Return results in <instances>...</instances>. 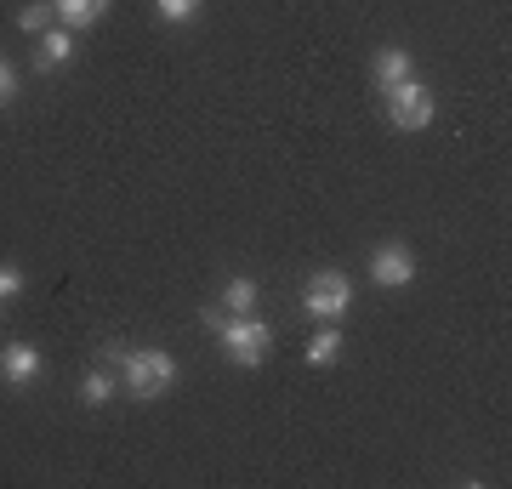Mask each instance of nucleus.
Listing matches in <instances>:
<instances>
[{"label": "nucleus", "mask_w": 512, "mask_h": 489, "mask_svg": "<svg viewBox=\"0 0 512 489\" xmlns=\"http://www.w3.org/2000/svg\"><path fill=\"white\" fill-rule=\"evenodd\" d=\"M109 359L120 364V387L131 399H165L177 387V359L165 347H109Z\"/></svg>", "instance_id": "nucleus-1"}, {"label": "nucleus", "mask_w": 512, "mask_h": 489, "mask_svg": "<svg viewBox=\"0 0 512 489\" xmlns=\"http://www.w3.org/2000/svg\"><path fill=\"white\" fill-rule=\"evenodd\" d=\"M211 336H217V347L239 364V370H256V364L268 359V347H274V325L256 319V313H222Z\"/></svg>", "instance_id": "nucleus-2"}, {"label": "nucleus", "mask_w": 512, "mask_h": 489, "mask_svg": "<svg viewBox=\"0 0 512 489\" xmlns=\"http://www.w3.org/2000/svg\"><path fill=\"white\" fill-rule=\"evenodd\" d=\"M353 308V279L342 268H319L308 273V285H302V313L319 319V325H336V319H348Z\"/></svg>", "instance_id": "nucleus-3"}, {"label": "nucleus", "mask_w": 512, "mask_h": 489, "mask_svg": "<svg viewBox=\"0 0 512 489\" xmlns=\"http://www.w3.org/2000/svg\"><path fill=\"white\" fill-rule=\"evenodd\" d=\"M382 103H387V120L399 131H427L433 126V91L421 86V80H404V86L382 91Z\"/></svg>", "instance_id": "nucleus-4"}, {"label": "nucleus", "mask_w": 512, "mask_h": 489, "mask_svg": "<svg viewBox=\"0 0 512 489\" xmlns=\"http://www.w3.org/2000/svg\"><path fill=\"white\" fill-rule=\"evenodd\" d=\"M370 285H376V290L416 285V251H410V245H399V239L376 245V256H370Z\"/></svg>", "instance_id": "nucleus-5"}, {"label": "nucleus", "mask_w": 512, "mask_h": 489, "mask_svg": "<svg viewBox=\"0 0 512 489\" xmlns=\"http://www.w3.org/2000/svg\"><path fill=\"white\" fill-rule=\"evenodd\" d=\"M40 370H46V359H40L35 342H6L0 347V381H6V387H35Z\"/></svg>", "instance_id": "nucleus-6"}, {"label": "nucleus", "mask_w": 512, "mask_h": 489, "mask_svg": "<svg viewBox=\"0 0 512 489\" xmlns=\"http://www.w3.org/2000/svg\"><path fill=\"white\" fill-rule=\"evenodd\" d=\"M370 80H376V91H393V86H404V80H416L410 46H382V52L370 57Z\"/></svg>", "instance_id": "nucleus-7"}, {"label": "nucleus", "mask_w": 512, "mask_h": 489, "mask_svg": "<svg viewBox=\"0 0 512 489\" xmlns=\"http://www.w3.org/2000/svg\"><path fill=\"white\" fill-rule=\"evenodd\" d=\"M69 57H74V29H46V35H35V69L40 74H57V69H69Z\"/></svg>", "instance_id": "nucleus-8"}, {"label": "nucleus", "mask_w": 512, "mask_h": 489, "mask_svg": "<svg viewBox=\"0 0 512 489\" xmlns=\"http://www.w3.org/2000/svg\"><path fill=\"white\" fill-rule=\"evenodd\" d=\"M52 12L63 29H92V23L109 18V0H52Z\"/></svg>", "instance_id": "nucleus-9"}, {"label": "nucleus", "mask_w": 512, "mask_h": 489, "mask_svg": "<svg viewBox=\"0 0 512 489\" xmlns=\"http://www.w3.org/2000/svg\"><path fill=\"white\" fill-rule=\"evenodd\" d=\"M222 313H256L262 308V285H256L251 273H234V279H228V285H222Z\"/></svg>", "instance_id": "nucleus-10"}, {"label": "nucleus", "mask_w": 512, "mask_h": 489, "mask_svg": "<svg viewBox=\"0 0 512 489\" xmlns=\"http://www.w3.org/2000/svg\"><path fill=\"white\" fill-rule=\"evenodd\" d=\"M302 359L313 364V370H325V364H336L342 359V336H336V325H319L308 336V353H302Z\"/></svg>", "instance_id": "nucleus-11"}, {"label": "nucleus", "mask_w": 512, "mask_h": 489, "mask_svg": "<svg viewBox=\"0 0 512 489\" xmlns=\"http://www.w3.org/2000/svg\"><path fill=\"white\" fill-rule=\"evenodd\" d=\"M114 387H120V381H114V370H103V364H92V370L80 376V399L92 404V410H103V404L114 399Z\"/></svg>", "instance_id": "nucleus-12"}, {"label": "nucleus", "mask_w": 512, "mask_h": 489, "mask_svg": "<svg viewBox=\"0 0 512 489\" xmlns=\"http://www.w3.org/2000/svg\"><path fill=\"white\" fill-rule=\"evenodd\" d=\"M52 18H57L52 0H29V6L18 12V29H23V35H46V29H52Z\"/></svg>", "instance_id": "nucleus-13"}, {"label": "nucleus", "mask_w": 512, "mask_h": 489, "mask_svg": "<svg viewBox=\"0 0 512 489\" xmlns=\"http://www.w3.org/2000/svg\"><path fill=\"white\" fill-rule=\"evenodd\" d=\"M154 12H160V23H194L205 12V0H154Z\"/></svg>", "instance_id": "nucleus-14"}, {"label": "nucleus", "mask_w": 512, "mask_h": 489, "mask_svg": "<svg viewBox=\"0 0 512 489\" xmlns=\"http://www.w3.org/2000/svg\"><path fill=\"white\" fill-rule=\"evenodd\" d=\"M18 290H23V268L18 262H0V302H12Z\"/></svg>", "instance_id": "nucleus-15"}, {"label": "nucleus", "mask_w": 512, "mask_h": 489, "mask_svg": "<svg viewBox=\"0 0 512 489\" xmlns=\"http://www.w3.org/2000/svg\"><path fill=\"white\" fill-rule=\"evenodd\" d=\"M12 97H18V69L0 57V109H12Z\"/></svg>", "instance_id": "nucleus-16"}]
</instances>
